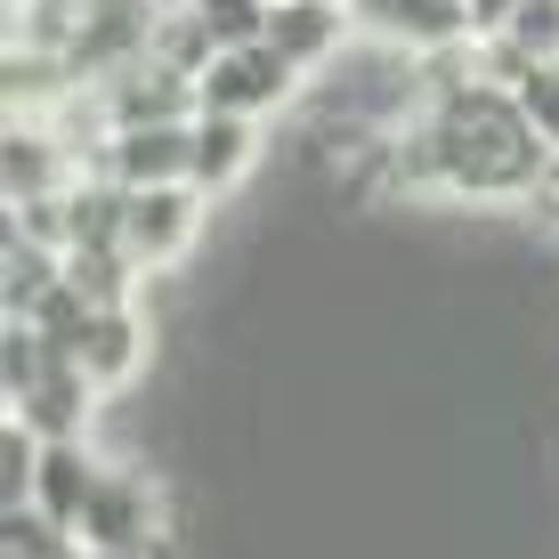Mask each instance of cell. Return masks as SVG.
Wrapping results in <instances>:
<instances>
[{"mask_svg": "<svg viewBox=\"0 0 559 559\" xmlns=\"http://www.w3.org/2000/svg\"><path fill=\"white\" fill-rule=\"evenodd\" d=\"M163 527H170L163 487L106 462V478H98V495H90V511H82L73 535H82L90 559H154V535H163Z\"/></svg>", "mask_w": 559, "mask_h": 559, "instance_id": "obj_1", "label": "cell"}, {"mask_svg": "<svg viewBox=\"0 0 559 559\" xmlns=\"http://www.w3.org/2000/svg\"><path fill=\"white\" fill-rule=\"evenodd\" d=\"M300 82L308 73L276 41H252V49H219L211 57L195 98H203V114H252V122H267V114H284L300 98Z\"/></svg>", "mask_w": 559, "mask_h": 559, "instance_id": "obj_2", "label": "cell"}, {"mask_svg": "<svg viewBox=\"0 0 559 559\" xmlns=\"http://www.w3.org/2000/svg\"><path fill=\"white\" fill-rule=\"evenodd\" d=\"M203 211L211 195L203 187H130V219H122V252L146 267V276H163V267H179L187 252H195L203 236Z\"/></svg>", "mask_w": 559, "mask_h": 559, "instance_id": "obj_3", "label": "cell"}, {"mask_svg": "<svg viewBox=\"0 0 559 559\" xmlns=\"http://www.w3.org/2000/svg\"><path fill=\"white\" fill-rule=\"evenodd\" d=\"M98 170L122 187H179L195 170V122H122L106 139Z\"/></svg>", "mask_w": 559, "mask_h": 559, "instance_id": "obj_4", "label": "cell"}, {"mask_svg": "<svg viewBox=\"0 0 559 559\" xmlns=\"http://www.w3.org/2000/svg\"><path fill=\"white\" fill-rule=\"evenodd\" d=\"M98 381H90V365L82 357H57L41 365V381H33L25 397H9V414L25 421L33 438H90V421H98Z\"/></svg>", "mask_w": 559, "mask_h": 559, "instance_id": "obj_5", "label": "cell"}, {"mask_svg": "<svg viewBox=\"0 0 559 559\" xmlns=\"http://www.w3.org/2000/svg\"><path fill=\"white\" fill-rule=\"evenodd\" d=\"M357 33L365 41H390V49H447V41H471V0H349Z\"/></svg>", "mask_w": 559, "mask_h": 559, "instance_id": "obj_6", "label": "cell"}, {"mask_svg": "<svg viewBox=\"0 0 559 559\" xmlns=\"http://www.w3.org/2000/svg\"><path fill=\"white\" fill-rule=\"evenodd\" d=\"M349 33H357L349 0H276L267 9V41L293 57L300 73H333L349 57Z\"/></svg>", "mask_w": 559, "mask_h": 559, "instance_id": "obj_7", "label": "cell"}, {"mask_svg": "<svg viewBox=\"0 0 559 559\" xmlns=\"http://www.w3.org/2000/svg\"><path fill=\"white\" fill-rule=\"evenodd\" d=\"M98 478H106V462H98L90 438H41V462H33V511H49L57 527H82Z\"/></svg>", "mask_w": 559, "mask_h": 559, "instance_id": "obj_8", "label": "cell"}, {"mask_svg": "<svg viewBox=\"0 0 559 559\" xmlns=\"http://www.w3.org/2000/svg\"><path fill=\"white\" fill-rule=\"evenodd\" d=\"M90 381L114 397V390H139V373L154 365V324H146V308L139 300H122V308H98V333H90Z\"/></svg>", "mask_w": 559, "mask_h": 559, "instance_id": "obj_9", "label": "cell"}, {"mask_svg": "<svg viewBox=\"0 0 559 559\" xmlns=\"http://www.w3.org/2000/svg\"><path fill=\"white\" fill-rule=\"evenodd\" d=\"M252 163H260V122L252 114H195V170H187V187L236 195V187L252 179Z\"/></svg>", "mask_w": 559, "mask_h": 559, "instance_id": "obj_10", "label": "cell"}, {"mask_svg": "<svg viewBox=\"0 0 559 559\" xmlns=\"http://www.w3.org/2000/svg\"><path fill=\"white\" fill-rule=\"evenodd\" d=\"M57 284H66V252H49V243L9 227V243H0V317H33Z\"/></svg>", "mask_w": 559, "mask_h": 559, "instance_id": "obj_11", "label": "cell"}, {"mask_svg": "<svg viewBox=\"0 0 559 559\" xmlns=\"http://www.w3.org/2000/svg\"><path fill=\"white\" fill-rule=\"evenodd\" d=\"M66 284H73V293H90L98 308H122V300H139L146 267L130 260L122 243H73V252H66Z\"/></svg>", "mask_w": 559, "mask_h": 559, "instance_id": "obj_12", "label": "cell"}, {"mask_svg": "<svg viewBox=\"0 0 559 559\" xmlns=\"http://www.w3.org/2000/svg\"><path fill=\"white\" fill-rule=\"evenodd\" d=\"M154 66H170V73H187V82H203V66L219 57V41L203 33V16L195 9H179V16H154Z\"/></svg>", "mask_w": 559, "mask_h": 559, "instance_id": "obj_13", "label": "cell"}, {"mask_svg": "<svg viewBox=\"0 0 559 559\" xmlns=\"http://www.w3.org/2000/svg\"><path fill=\"white\" fill-rule=\"evenodd\" d=\"M267 9H276V0H195L203 33H211L219 49H252V41H267Z\"/></svg>", "mask_w": 559, "mask_h": 559, "instance_id": "obj_14", "label": "cell"}, {"mask_svg": "<svg viewBox=\"0 0 559 559\" xmlns=\"http://www.w3.org/2000/svg\"><path fill=\"white\" fill-rule=\"evenodd\" d=\"M33 462H41V438L9 414V421H0V511L33 503Z\"/></svg>", "mask_w": 559, "mask_h": 559, "instance_id": "obj_15", "label": "cell"}, {"mask_svg": "<svg viewBox=\"0 0 559 559\" xmlns=\"http://www.w3.org/2000/svg\"><path fill=\"white\" fill-rule=\"evenodd\" d=\"M503 33L527 57H544V66H559V0H519V9L503 16Z\"/></svg>", "mask_w": 559, "mask_h": 559, "instance_id": "obj_16", "label": "cell"}, {"mask_svg": "<svg viewBox=\"0 0 559 559\" xmlns=\"http://www.w3.org/2000/svg\"><path fill=\"white\" fill-rule=\"evenodd\" d=\"M511 98H519V114L535 122V139H544V146L559 154V66H535L527 82L511 90Z\"/></svg>", "mask_w": 559, "mask_h": 559, "instance_id": "obj_17", "label": "cell"}, {"mask_svg": "<svg viewBox=\"0 0 559 559\" xmlns=\"http://www.w3.org/2000/svg\"><path fill=\"white\" fill-rule=\"evenodd\" d=\"M146 9H154V16H179V9H195V0H146Z\"/></svg>", "mask_w": 559, "mask_h": 559, "instance_id": "obj_18", "label": "cell"}]
</instances>
